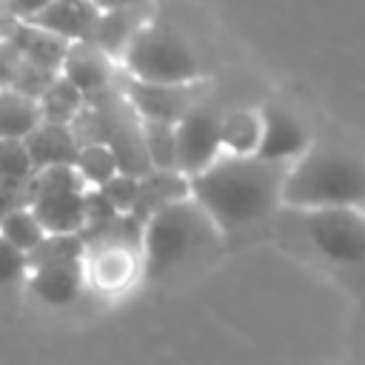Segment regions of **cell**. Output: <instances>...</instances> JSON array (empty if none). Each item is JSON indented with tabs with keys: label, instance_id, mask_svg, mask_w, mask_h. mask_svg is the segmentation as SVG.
Here are the masks:
<instances>
[{
	"label": "cell",
	"instance_id": "44dd1931",
	"mask_svg": "<svg viewBox=\"0 0 365 365\" xmlns=\"http://www.w3.org/2000/svg\"><path fill=\"white\" fill-rule=\"evenodd\" d=\"M31 177H34V168L23 140H0V185L23 194L26 200V188Z\"/></svg>",
	"mask_w": 365,
	"mask_h": 365
},
{
	"label": "cell",
	"instance_id": "ffe728a7",
	"mask_svg": "<svg viewBox=\"0 0 365 365\" xmlns=\"http://www.w3.org/2000/svg\"><path fill=\"white\" fill-rule=\"evenodd\" d=\"M140 137H143V154L151 171H177L174 125L140 120Z\"/></svg>",
	"mask_w": 365,
	"mask_h": 365
},
{
	"label": "cell",
	"instance_id": "6da1fadb",
	"mask_svg": "<svg viewBox=\"0 0 365 365\" xmlns=\"http://www.w3.org/2000/svg\"><path fill=\"white\" fill-rule=\"evenodd\" d=\"M285 165L257 157H220L205 171L188 177V197L217 228L222 245L228 240H251L262 234L279 205Z\"/></svg>",
	"mask_w": 365,
	"mask_h": 365
},
{
	"label": "cell",
	"instance_id": "ac0fdd59",
	"mask_svg": "<svg viewBox=\"0 0 365 365\" xmlns=\"http://www.w3.org/2000/svg\"><path fill=\"white\" fill-rule=\"evenodd\" d=\"M37 108H40V120L43 123H57V125H71L74 117L86 108V100L80 97L77 88H71L60 74L43 88V94L37 97Z\"/></svg>",
	"mask_w": 365,
	"mask_h": 365
},
{
	"label": "cell",
	"instance_id": "52a82bcc",
	"mask_svg": "<svg viewBox=\"0 0 365 365\" xmlns=\"http://www.w3.org/2000/svg\"><path fill=\"white\" fill-rule=\"evenodd\" d=\"M220 117L222 108L208 103L205 97L191 106L180 123H174V145H177V174L185 180L205 171L211 163L222 157L220 145Z\"/></svg>",
	"mask_w": 365,
	"mask_h": 365
},
{
	"label": "cell",
	"instance_id": "e0dca14e",
	"mask_svg": "<svg viewBox=\"0 0 365 365\" xmlns=\"http://www.w3.org/2000/svg\"><path fill=\"white\" fill-rule=\"evenodd\" d=\"M48 234L43 231V225L37 222V217L31 214V208L26 202L11 205L3 217H0V240H6L11 248H17L20 254H31L40 248V242Z\"/></svg>",
	"mask_w": 365,
	"mask_h": 365
},
{
	"label": "cell",
	"instance_id": "7402d4cb",
	"mask_svg": "<svg viewBox=\"0 0 365 365\" xmlns=\"http://www.w3.org/2000/svg\"><path fill=\"white\" fill-rule=\"evenodd\" d=\"M100 200L117 214V217H131L137 208V197H140V177L123 174L117 171L103 188H97Z\"/></svg>",
	"mask_w": 365,
	"mask_h": 365
},
{
	"label": "cell",
	"instance_id": "277c9868",
	"mask_svg": "<svg viewBox=\"0 0 365 365\" xmlns=\"http://www.w3.org/2000/svg\"><path fill=\"white\" fill-rule=\"evenodd\" d=\"M120 74L151 86H194L205 83V66L191 43L171 26L145 20L117 60Z\"/></svg>",
	"mask_w": 365,
	"mask_h": 365
},
{
	"label": "cell",
	"instance_id": "d4e9b609",
	"mask_svg": "<svg viewBox=\"0 0 365 365\" xmlns=\"http://www.w3.org/2000/svg\"><path fill=\"white\" fill-rule=\"evenodd\" d=\"M14 63H17V57H14V51L6 46V40L0 37V86H6L9 83V77H11V68H14Z\"/></svg>",
	"mask_w": 365,
	"mask_h": 365
},
{
	"label": "cell",
	"instance_id": "9a60e30c",
	"mask_svg": "<svg viewBox=\"0 0 365 365\" xmlns=\"http://www.w3.org/2000/svg\"><path fill=\"white\" fill-rule=\"evenodd\" d=\"M259 143V111L228 108L220 117V145L225 157H254Z\"/></svg>",
	"mask_w": 365,
	"mask_h": 365
},
{
	"label": "cell",
	"instance_id": "4fadbf2b",
	"mask_svg": "<svg viewBox=\"0 0 365 365\" xmlns=\"http://www.w3.org/2000/svg\"><path fill=\"white\" fill-rule=\"evenodd\" d=\"M140 9H143V3H137V6H108V9H100V17H97V23L91 29V37L86 43H91L94 48H100L106 57H111L117 63L120 54L125 51V46L131 43V37L145 23V14Z\"/></svg>",
	"mask_w": 365,
	"mask_h": 365
},
{
	"label": "cell",
	"instance_id": "484cf974",
	"mask_svg": "<svg viewBox=\"0 0 365 365\" xmlns=\"http://www.w3.org/2000/svg\"><path fill=\"white\" fill-rule=\"evenodd\" d=\"M17 202H23V194L9 191V188H3V185H0V217H3L11 205H17Z\"/></svg>",
	"mask_w": 365,
	"mask_h": 365
},
{
	"label": "cell",
	"instance_id": "7a4b0ae2",
	"mask_svg": "<svg viewBox=\"0 0 365 365\" xmlns=\"http://www.w3.org/2000/svg\"><path fill=\"white\" fill-rule=\"evenodd\" d=\"M222 248V240L202 208L191 200H174L140 225V277L163 279L191 262H202Z\"/></svg>",
	"mask_w": 365,
	"mask_h": 365
},
{
	"label": "cell",
	"instance_id": "8992f818",
	"mask_svg": "<svg viewBox=\"0 0 365 365\" xmlns=\"http://www.w3.org/2000/svg\"><path fill=\"white\" fill-rule=\"evenodd\" d=\"M86 200L88 188L71 165L34 171L26 188V205L37 217L46 234L74 237L86 231Z\"/></svg>",
	"mask_w": 365,
	"mask_h": 365
},
{
	"label": "cell",
	"instance_id": "d6986e66",
	"mask_svg": "<svg viewBox=\"0 0 365 365\" xmlns=\"http://www.w3.org/2000/svg\"><path fill=\"white\" fill-rule=\"evenodd\" d=\"M71 168L77 171V177L86 182L88 191L103 188L120 171L111 148L103 143H77V154H74Z\"/></svg>",
	"mask_w": 365,
	"mask_h": 365
},
{
	"label": "cell",
	"instance_id": "3957f363",
	"mask_svg": "<svg viewBox=\"0 0 365 365\" xmlns=\"http://www.w3.org/2000/svg\"><path fill=\"white\" fill-rule=\"evenodd\" d=\"M365 168L362 160L345 148L311 145L302 157L285 165L279 185V205L291 211L319 208H362Z\"/></svg>",
	"mask_w": 365,
	"mask_h": 365
},
{
	"label": "cell",
	"instance_id": "7c38bea8",
	"mask_svg": "<svg viewBox=\"0 0 365 365\" xmlns=\"http://www.w3.org/2000/svg\"><path fill=\"white\" fill-rule=\"evenodd\" d=\"M29 291L51 308H66L74 305L86 288L83 282V265L80 259L71 262H46V265H29L26 279Z\"/></svg>",
	"mask_w": 365,
	"mask_h": 365
},
{
	"label": "cell",
	"instance_id": "5bb4252c",
	"mask_svg": "<svg viewBox=\"0 0 365 365\" xmlns=\"http://www.w3.org/2000/svg\"><path fill=\"white\" fill-rule=\"evenodd\" d=\"M31 168H57V165H71L77 154V137L71 134V125H57V123H37V128L23 140Z\"/></svg>",
	"mask_w": 365,
	"mask_h": 365
},
{
	"label": "cell",
	"instance_id": "cb8c5ba5",
	"mask_svg": "<svg viewBox=\"0 0 365 365\" xmlns=\"http://www.w3.org/2000/svg\"><path fill=\"white\" fill-rule=\"evenodd\" d=\"M46 6H48V0H0V20L26 23Z\"/></svg>",
	"mask_w": 365,
	"mask_h": 365
},
{
	"label": "cell",
	"instance_id": "5b68a950",
	"mask_svg": "<svg viewBox=\"0 0 365 365\" xmlns=\"http://www.w3.org/2000/svg\"><path fill=\"white\" fill-rule=\"evenodd\" d=\"M291 211V208H288ZM297 234L308 251L336 271H359L365 259L362 208H319L294 211Z\"/></svg>",
	"mask_w": 365,
	"mask_h": 365
},
{
	"label": "cell",
	"instance_id": "30bf717a",
	"mask_svg": "<svg viewBox=\"0 0 365 365\" xmlns=\"http://www.w3.org/2000/svg\"><path fill=\"white\" fill-rule=\"evenodd\" d=\"M57 74L71 88L80 91L86 106L117 91L120 86V66L111 57H106L100 48H94L91 43H71L63 54Z\"/></svg>",
	"mask_w": 365,
	"mask_h": 365
},
{
	"label": "cell",
	"instance_id": "603a6c76",
	"mask_svg": "<svg viewBox=\"0 0 365 365\" xmlns=\"http://www.w3.org/2000/svg\"><path fill=\"white\" fill-rule=\"evenodd\" d=\"M26 271H29L26 254H20L6 240H0V285H17L20 279H26Z\"/></svg>",
	"mask_w": 365,
	"mask_h": 365
},
{
	"label": "cell",
	"instance_id": "8fae6325",
	"mask_svg": "<svg viewBox=\"0 0 365 365\" xmlns=\"http://www.w3.org/2000/svg\"><path fill=\"white\" fill-rule=\"evenodd\" d=\"M97 17H100L97 0H48V6L40 9L26 23L71 46V43H86L91 37Z\"/></svg>",
	"mask_w": 365,
	"mask_h": 365
},
{
	"label": "cell",
	"instance_id": "2e32d148",
	"mask_svg": "<svg viewBox=\"0 0 365 365\" xmlns=\"http://www.w3.org/2000/svg\"><path fill=\"white\" fill-rule=\"evenodd\" d=\"M40 123L37 100L11 86H0V140H26Z\"/></svg>",
	"mask_w": 365,
	"mask_h": 365
},
{
	"label": "cell",
	"instance_id": "9c48e42d",
	"mask_svg": "<svg viewBox=\"0 0 365 365\" xmlns=\"http://www.w3.org/2000/svg\"><path fill=\"white\" fill-rule=\"evenodd\" d=\"M311 148L305 123L282 103H265L259 108V143L254 157L274 165H291Z\"/></svg>",
	"mask_w": 365,
	"mask_h": 365
},
{
	"label": "cell",
	"instance_id": "ba28073f",
	"mask_svg": "<svg viewBox=\"0 0 365 365\" xmlns=\"http://www.w3.org/2000/svg\"><path fill=\"white\" fill-rule=\"evenodd\" d=\"M205 83L194 86H151V83H134L120 74V94L131 106V111L143 123H180L182 114L197 106L205 97Z\"/></svg>",
	"mask_w": 365,
	"mask_h": 365
}]
</instances>
